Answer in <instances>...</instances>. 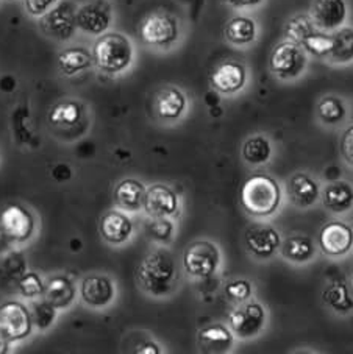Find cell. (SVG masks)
Listing matches in <instances>:
<instances>
[{
	"instance_id": "1",
	"label": "cell",
	"mask_w": 353,
	"mask_h": 354,
	"mask_svg": "<svg viewBox=\"0 0 353 354\" xmlns=\"http://www.w3.org/2000/svg\"><path fill=\"white\" fill-rule=\"evenodd\" d=\"M175 277V259L172 253L164 248H158L145 256L136 272L138 284L154 297L168 295L174 288Z\"/></svg>"
},
{
	"instance_id": "2",
	"label": "cell",
	"mask_w": 353,
	"mask_h": 354,
	"mask_svg": "<svg viewBox=\"0 0 353 354\" xmlns=\"http://www.w3.org/2000/svg\"><path fill=\"white\" fill-rule=\"evenodd\" d=\"M94 66L107 75H118L129 69L135 57L132 41L125 35L118 32H107L93 46Z\"/></svg>"
},
{
	"instance_id": "3",
	"label": "cell",
	"mask_w": 353,
	"mask_h": 354,
	"mask_svg": "<svg viewBox=\"0 0 353 354\" xmlns=\"http://www.w3.org/2000/svg\"><path fill=\"white\" fill-rule=\"evenodd\" d=\"M280 203H282V189L272 176L255 174L242 185L241 205L247 214L269 217L275 214Z\"/></svg>"
},
{
	"instance_id": "4",
	"label": "cell",
	"mask_w": 353,
	"mask_h": 354,
	"mask_svg": "<svg viewBox=\"0 0 353 354\" xmlns=\"http://www.w3.org/2000/svg\"><path fill=\"white\" fill-rule=\"evenodd\" d=\"M269 69L282 80H294L307 69V52L297 42H280L271 53Z\"/></svg>"
},
{
	"instance_id": "5",
	"label": "cell",
	"mask_w": 353,
	"mask_h": 354,
	"mask_svg": "<svg viewBox=\"0 0 353 354\" xmlns=\"http://www.w3.org/2000/svg\"><path fill=\"white\" fill-rule=\"evenodd\" d=\"M139 36L144 44L156 48H169L179 41L180 28L175 17L163 11L149 15L139 27Z\"/></svg>"
},
{
	"instance_id": "6",
	"label": "cell",
	"mask_w": 353,
	"mask_h": 354,
	"mask_svg": "<svg viewBox=\"0 0 353 354\" xmlns=\"http://www.w3.org/2000/svg\"><path fill=\"white\" fill-rule=\"evenodd\" d=\"M221 264V252L216 243L210 241H196L186 247L183 253V267L192 278H210Z\"/></svg>"
},
{
	"instance_id": "7",
	"label": "cell",
	"mask_w": 353,
	"mask_h": 354,
	"mask_svg": "<svg viewBox=\"0 0 353 354\" xmlns=\"http://www.w3.org/2000/svg\"><path fill=\"white\" fill-rule=\"evenodd\" d=\"M77 5L71 0H62L44 16H41L39 27L42 33L55 41H69L77 30Z\"/></svg>"
},
{
	"instance_id": "8",
	"label": "cell",
	"mask_w": 353,
	"mask_h": 354,
	"mask_svg": "<svg viewBox=\"0 0 353 354\" xmlns=\"http://www.w3.org/2000/svg\"><path fill=\"white\" fill-rule=\"evenodd\" d=\"M33 328L32 313L27 304L17 300L0 304V331L7 335L11 344L27 339L33 333Z\"/></svg>"
},
{
	"instance_id": "9",
	"label": "cell",
	"mask_w": 353,
	"mask_h": 354,
	"mask_svg": "<svg viewBox=\"0 0 353 354\" xmlns=\"http://www.w3.org/2000/svg\"><path fill=\"white\" fill-rule=\"evenodd\" d=\"M0 228L13 243L30 241L36 231V218L32 211L19 203H11L0 212Z\"/></svg>"
},
{
	"instance_id": "10",
	"label": "cell",
	"mask_w": 353,
	"mask_h": 354,
	"mask_svg": "<svg viewBox=\"0 0 353 354\" xmlns=\"http://www.w3.org/2000/svg\"><path fill=\"white\" fill-rule=\"evenodd\" d=\"M77 28L91 36L108 32L113 22V7L107 0H91L77 8Z\"/></svg>"
},
{
	"instance_id": "11",
	"label": "cell",
	"mask_w": 353,
	"mask_h": 354,
	"mask_svg": "<svg viewBox=\"0 0 353 354\" xmlns=\"http://www.w3.org/2000/svg\"><path fill=\"white\" fill-rule=\"evenodd\" d=\"M228 323L231 333L239 339H252L264 326L266 310L260 303H247L230 314Z\"/></svg>"
},
{
	"instance_id": "12",
	"label": "cell",
	"mask_w": 353,
	"mask_h": 354,
	"mask_svg": "<svg viewBox=\"0 0 353 354\" xmlns=\"http://www.w3.org/2000/svg\"><path fill=\"white\" fill-rule=\"evenodd\" d=\"M319 248L327 256H344L353 248V228L341 221L325 223L319 233Z\"/></svg>"
},
{
	"instance_id": "13",
	"label": "cell",
	"mask_w": 353,
	"mask_h": 354,
	"mask_svg": "<svg viewBox=\"0 0 353 354\" xmlns=\"http://www.w3.org/2000/svg\"><path fill=\"white\" fill-rule=\"evenodd\" d=\"M80 297L87 306L93 309H102L111 304L116 297V288L113 279L107 274H88L80 283Z\"/></svg>"
},
{
	"instance_id": "14",
	"label": "cell",
	"mask_w": 353,
	"mask_h": 354,
	"mask_svg": "<svg viewBox=\"0 0 353 354\" xmlns=\"http://www.w3.org/2000/svg\"><path fill=\"white\" fill-rule=\"evenodd\" d=\"M309 17L316 28L322 32H334L343 27L347 19L345 0H313Z\"/></svg>"
},
{
	"instance_id": "15",
	"label": "cell",
	"mask_w": 353,
	"mask_h": 354,
	"mask_svg": "<svg viewBox=\"0 0 353 354\" xmlns=\"http://www.w3.org/2000/svg\"><path fill=\"white\" fill-rule=\"evenodd\" d=\"M210 83L215 91L225 95L239 93L247 83V69L238 61H224L210 77Z\"/></svg>"
},
{
	"instance_id": "16",
	"label": "cell",
	"mask_w": 353,
	"mask_h": 354,
	"mask_svg": "<svg viewBox=\"0 0 353 354\" xmlns=\"http://www.w3.org/2000/svg\"><path fill=\"white\" fill-rule=\"evenodd\" d=\"M244 242L248 252L257 259H267L282 247L278 231L264 223H255L246 231Z\"/></svg>"
},
{
	"instance_id": "17",
	"label": "cell",
	"mask_w": 353,
	"mask_h": 354,
	"mask_svg": "<svg viewBox=\"0 0 353 354\" xmlns=\"http://www.w3.org/2000/svg\"><path fill=\"white\" fill-rule=\"evenodd\" d=\"M179 197H176V194L169 186L156 183V185H152L145 191L143 209L150 218L172 217L179 212Z\"/></svg>"
},
{
	"instance_id": "18",
	"label": "cell",
	"mask_w": 353,
	"mask_h": 354,
	"mask_svg": "<svg viewBox=\"0 0 353 354\" xmlns=\"http://www.w3.org/2000/svg\"><path fill=\"white\" fill-rule=\"evenodd\" d=\"M99 233L105 242L111 245H120L132 237L133 222L123 211H108L100 218Z\"/></svg>"
},
{
	"instance_id": "19",
	"label": "cell",
	"mask_w": 353,
	"mask_h": 354,
	"mask_svg": "<svg viewBox=\"0 0 353 354\" xmlns=\"http://www.w3.org/2000/svg\"><path fill=\"white\" fill-rule=\"evenodd\" d=\"M233 333L227 326L221 323H212V325L200 329L197 335V344L202 353L208 354H222L231 350L233 346Z\"/></svg>"
},
{
	"instance_id": "20",
	"label": "cell",
	"mask_w": 353,
	"mask_h": 354,
	"mask_svg": "<svg viewBox=\"0 0 353 354\" xmlns=\"http://www.w3.org/2000/svg\"><path fill=\"white\" fill-rule=\"evenodd\" d=\"M188 106V99L183 94V91H180L175 86H168L161 89L156 94L155 99V111L158 118L163 120H176L185 114Z\"/></svg>"
},
{
	"instance_id": "21",
	"label": "cell",
	"mask_w": 353,
	"mask_h": 354,
	"mask_svg": "<svg viewBox=\"0 0 353 354\" xmlns=\"http://www.w3.org/2000/svg\"><path fill=\"white\" fill-rule=\"evenodd\" d=\"M145 191L147 189H145L141 181L135 178H125L119 181L114 189V201L119 209L138 212L144 207Z\"/></svg>"
},
{
	"instance_id": "22",
	"label": "cell",
	"mask_w": 353,
	"mask_h": 354,
	"mask_svg": "<svg viewBox=\"0 0 353 354\" xmlns=\"http://www.w3.org/2000/svg\"><path fill=\"white\" fill-rule=\"evenodd\" d=\"M75 295L77 290L74 283L68 277H64V274H57V277H52L46 283L42 298L51 303L53 308L63 310L68 309L75 301Z\"/></svg>"
},
{
	"instance_id": "23",
	"label": "cell",
	"mask_w": 353,
	"mask_h": 354,
	"mask_svg": "<svg viewBox=\"0 0 353 354\" xmlns=\"http://www.w3.org/2000/svg\"><path fill=\"white\" fill-rule=\"evenodd\" d=\"M288 194L294 205L309 207L319 198V185L308 174L297 172L288 181Z\"/></svg>"
},
{
	"instance_id": "24",
	"label": "cell",
	"mask_w": 353,
	"mask_h": 354,
	"mask_svg": "<svg viewBox=\"0 0 353 354\" xmlns=\"http://www.w3.org/2000/svg\"><path fill=\"white\" fill-rule=\"evenodd\" d=\"M324 205L334 214H344L353 207V186L347 181H333L324 191Z\"/></svg>"
},
{
	"instance_id": "25",
	"label": "cell",
	"mask_w": 353,
	"mask_h": 354,
	"mask_svg": "<svg viewBox=\"0 0 353 354\" xmlns=\"http://www.w3.org/2000/svg\"><path fill=\"white\" fill-rule=\"evenodd\" d=\"M94 64L93 53L84 47H69L58 55V69L66 77H74Z\"/></svg>"
},
{
	"instance_id": "26",
	"label": "cell",
	"mask_w": 353,
	"mask_h": 354,
	"mask_svg": "<svg viewBox=\"0 0 353 354\" xmlns=\"http://www.w3.org/2000/svg\"><path fill=\"white\" fill-rule=\"evenodd\" d=\"M225 39L233 46H247L257 39V22L247 16H235L224 30Z\"/></svg>"
},
{
	"instance_id": "27",
	"label": "cell",
	"mask_w": 353,
	"mask_h": 354,
	"mask_svg": "<svg viewBox=\"0 0 353 354\" xmlns=\"http://www.w3.org/2000/svg\"><path fill=\"white\" fill-rule=\"evenodd\" d=\"M83 115V105L74 99L62 100L57 105H53L48 111V124L53 127L69 128L77 125Z\"/></svg>"
},
{
	"instance_id": "28",
	"label": "cell",
	"mask_w": 353,
	"mask_h": 354,
	"mask_svg": "<svg viewBox=\"0 0 353 354\" xmlns=\"http://www.w3.org/2000/svg\"><path fill=\"white\" fill-rule=\"evenodd\" d=\"M328 61L333 64H349L353 61V28L341 27L332 35V50Z\"/></svg>"
},
{
	"instance_id": "29",
	"label": "cell",
	"mask_w": 353,
	"mask_h": 354,
	"mask_svg": "<svg viewBox=\"0 0 353 354\" xmlns=\"http://www.w3.org/2000/svg\"><path fill=\"white\" fill-rule=\"evenodd\" d=\"M282 254L291 262H308L314 256V243L308 236H291L283 242Z\"/></svg>"
},
{
	"instance_id": "30",
	"label": "cell",
	"mask_w": 353,
	"mask_h": 354,
	"mask_svg": "<svg viewBox=\"0 0 353 354\" xmlns=\"http://www.w3.org/2000/svg\"><path fill=\"white\" fill-rule=\"evenodd\" d=\"M272 155V145L269 139L263 134H257V136L248 138L244 145H242V158L251 166H261L271 160Z\"/></svg>"
},
{
	"instance_id": "31",
	"label": "cell",
	"mask_w": 353,
	"mask_h": 354,
	"mask_svg": "<svg viewBox=\"0 0 353 354\" xmlns=\"http://www.w3.org/2000/svg\"><path fill=\"white\" fill-rule=\"evenodd\" d=\"M324 301L330 306L334 313L338 314H349L353 310V298L349 289L341 281H334L324 290Z\"/></svg>"
},
{
	"instance_id": "32",
	"label": "cell",
	"mask_w": 353,
	"mask_h": 354,
	"mask_svg": "<svg viewBox=\"0 0 353 354\" xmlns=\"http://www.w3.org/2000/svg\"><path fill=\"white\" fill-rule=\"evenodd\" d=\"M347 109L339 97L327 95L318 103L319 119L327 125H338L345 119Z\"/></svg>"
},
{
	"instance_id": "33",
	"label": "cell",
	"mask_w": 353,
	"mask_h": 354,
	"mask_svg": "<svg viewBox=\"0 0 353 354\" xmlns=\"http://www.w3.org/2000/svg\"><path fill=\"white\" fill-rule=\"evenodd\" d=\"M316 32V26L311 21V17L305 15L294 16L292 19L288 21L284 27V36L292 42H297V44L302 46L303 41H305L309 35Z\"/></svg>"
},
{
	"instance_id": "34",
	"label": "cell",
	"mask_w": 353,
	"mask_h": 354,
	"mask_svg": "<svg viewBox=\"0 0 353 354\" xmlns=\"http://www.w3.org/2000/svg\"><path fill=\"white\" fill-rule=\"evenodd\" d=\"M30 313H32V320H33V325L36 329H39V331H46V329L52 328V325L57 320V313L58 309L53 308L51 303L46 301L44 298H39V300H36L32 303V306H30Z\"/></svg>"
},
{
	"instance_id": "35",
	"label": "cell",
	"mask_w": 353,
	"mask_h": 354,
	"mask_svg": "<svg viewBox=\"0 0 353 354\" xmlns=\"http://www.w3.org/2000/svg\"><path fill=\"white\" fill-rule=\"evenodd\" d=\"M17 289H19V294L24 298L35 300V298H41L42 294H44L46 283L42 281L39 273L26 272L17 279Z\"/></svg>"
},
{
	"instance_id": "36",
	"label": "cell",
	"mask_w": 353,
	"mask_h": 354,
	"mask_svg": "<svg viewBox=\"0 0 353 354\" xmlns=\"http://www.w3.org/2000/svg\"><path fill=\"white\" fill-rule=\"evenodd\" d=\"M303 50L307 53L313 55V57L318 58H327L328 53L332 50V35H327L325 32H316L313 35H309L308 38L303 41Z\"/></svg>"
},
{
	"instance_id": "37",
	"label": "cell",
	"mask_w": 353,
	"mask_h": 354,
	"mask_svg": "<svg viewBox=\"0 0 353 354\" xmlns=\"http://www.w3.org/2000/svg\"><path fill=\"white\" fill-rule=\"evenodd\" d=\"M147 233L156 242H169L174 234V223L169 217H155L147 225Z\"/></svg>"
},
{
	"instance_id": "38",
	"label": "cell",
	"mask_w": 353,
	"mask_h": 354,
	"mask_svg": "<svg viewBox=\"0 0 353 354\" xmlns=\"http://www.w3.org/2000/svg\"><path fill=\"white\" fill-rule=\"evenodd\" d=\"M225 294L233 301H246L252 295V284L247 279L231 281L225 288Z\"/></svg>"
},
{
	"instance_id": "39",
	"label": "cell",
	"mask_w": 353,
	"mask_h": 354,
	"mask_svg": "<svg viewBox=\"0 0 353 354\" xmlns=\"http://www.w3.org/2000/svg\"><path fill=\"white\" fill-rule=\"evenodd\" d=\"M58 0H24L26 10L30 16L41 17L44 16L48 10H52Z\"/></svg>"
},
{
	"instance_id": "40",
	"label": "cell",
	"mask_w": 353,
	"mask_h": 354,
	"mask_svg": "<svg viewBox=\"0 0 353 354\" xmlns=\"http://www.w3.org/2000/svg\"><path fill=\"white\" fill-rule=\"evenodd\" d=\"M341 155H343L344 161L353 167V125L347 128L341 139Z\"/></svg>"
},
{
	"instance_id": "41",
	"label": "cell",
	"mask_w": 353,
	"mask_h": 354,
	"mask_svg": "<svg viewBox=\"0 0 353 354\" xmlns=\"http://www.w3.org/2000/svg\"><path fill=\"white\" fill-rule=\"evenodd\" d=\"M221 2L231 8H252L263 3V0H221Z\"/></svg>"
},
{
	"instance_id": "42",
	"label": "cell",
	"mask_w": 353,
	"mask_h": 354,
	"mask_svg": "<svg viewBox=\"0 0 353 354\" xmlns=\"http://www.w3.org/2000/svg\"><path fill=\"white\" fill-rule=\"evenodd\" d=\"M136 353L138 354H158V353H161V350H160V346L154 344V342H145V344L138 346Z\"/></svg>"
},
{
	"instance_id": "43",
	"label": "cell",
	"mask_w": 353,
	"mask_h": 354,
	"mask_svg": "<svg viewBox=\"0 0 353 354\" xmlns=\"http://www.w3.org/2000/svg\"><path fill=\"white\" fill-rule=\"evenodd\" d=\"M10 348H11V342L7 339V335L0 331V354L10 353Z\"/></svg>"
}]
</instances>
